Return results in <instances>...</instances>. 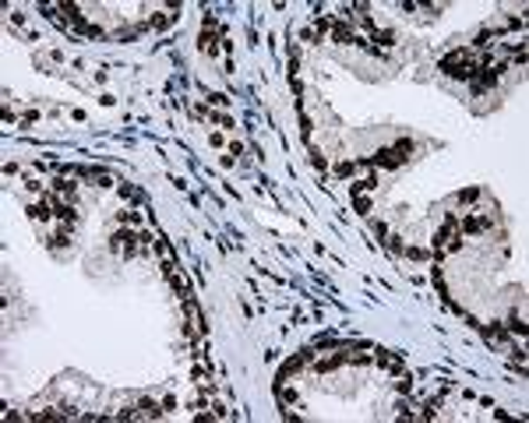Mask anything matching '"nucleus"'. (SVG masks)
I'll return each instance as SVG.
<instances>
[{"label": "nucleus", "mask_w": 529, "mask_h": 423, "mask_svg": "<svg viewBox=\"0 0 529 423\" xmlns=\"http://www.w3.org/2000/svg\"><path fill=\"white\" fill-rule=\"evenodd\" d=\"M134 240H138V236L124 229V233H117V236H113V243H110V247H113V254H124V258H131V254H134Z\"/></svg>", "instance_id": "obj_2"}, {"label": "nucleus", "mask_w": 529, "mask_h": 423, "mask_svg": "<svg viewBox=\"0 0 529 423\" xmlns=\"http://www.w3.org/2000/svg\"><path fill=\"white\" fill-rule=\"evenodd\" d=\"M462 247V233H459V219H448L445 226H441V233L434 236V258H445V254H452Z\"/></svg>", "instance_id": "obj_1"}, {"label": "nucleus", "mask_w": 529, "mask_h": 423, "mask_svg": "<svg viewBox=\"0 0 529 423\" xmlns=\"http://www.w3.org/2000/svg\"><path fill=\"white\" fill-rule=\"evenodd\" d=\"M53 191H57V194H60V198H71V194H75V184H71V180H64V177H60V180H53Z\"/></svg>", "instance_id": "obj_4"}, {"label": "nucleus", "mask_w": 529, "mask_h": 423, "mask_svg": "<svg viewBox=\"0 0 529 423\" xmlns=\"http://www.w3.org/2000/svg\"><path fill=\"white\" fill-rule=\"evenodd\" d=\"M483 339L487 342H505V328L501 325H490V328H483Z\"/></svg>", "instance_id": "obj_6"}, {"label": "nucleus", "mask_w": 529, "mask_h": 423, "mask_svg": "<svg viewBox=\"0 0 529 423\" xmlns=\"http://www.w3.org/2000/svg\"><path fill=\"white\" fill-rule=\"evenodd\" d=\"M395 388H399V392H409V388H413V377H409V374H399V377H395Z\"/></svg>", "instance_id": "obj_8"}, {"label": "nucleus", "mask_w": 529, "mask_h": 423, "mask_svg": "<svg viewBox=\"0 0 529 423\" xmlns=\"http://www.w3.org/2000/svg\"><path fill=\"white\" fill-rule=\"evenodd\" d=\"M480 198V187H469V191H459V205H469Z\"/></svg>", "instance_id": "obj_7"}, {"label": "nucleus", "mask_w": 529, "mask_h": 423, "mask_svg": "<svg viewBox=\"0 0 529 423\" xmlns=\"http://www.w3.org/2000/svg\"><path fill=\"white\" fill-rule=\"evenodd\" d=\"M212 28H216V18H205V32H201V50H205V53H216V36H212Z\"/></svg>", "instance_id": "obj_3"}, {"label": "nucleus", "mask_w": 529, "mask_h": 423, "mask_svg": "<svg viewBox=\"0 0 529 423\" xmlns=\"http://www.w3.org/2000/svg\"><path fill=\"white\" fill-rule=\"evenodd\" d=\"M505 328H508V332H512V335H519V339H522V335H526V325H522V318H519V314H512V318H508V325H505Z\"/></svg>", "instance_id": "obj_5"}]
</instances>
